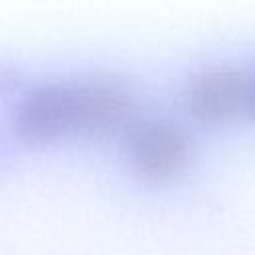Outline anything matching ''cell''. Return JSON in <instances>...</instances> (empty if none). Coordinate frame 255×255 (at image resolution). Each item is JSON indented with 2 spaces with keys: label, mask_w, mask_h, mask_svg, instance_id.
I'll list each match as a JSON object with an SVG mask.
<instances>
[{
  "label": "cell",
  "mask_w": 255,
  "mask_h": 255,
  "mask_svg": "<svg viewBox=\"0 0 255 255\" xmlns=\"http://www.w3.org/2000/svg\"><path fill=\"white\" fill-rule=\"evenodd\" d=\"M133 122L135 98L112 80L46 84L34 90L18 112V129L32 143L126 133Z\"/></svg>",
  "instance_id": "1"
},
{
  "label": "cell",
  "mask_w": 255,
  "mask_h": 255,
  "mask_svg": "<svg viewBox=\"0 0 255 255\" xmlns=\"http://www.w3.org/2000/svg\"><path fill=\"white\" fill-rule=\"evenodd\" d=\"M251 114L255 116V76H253V90H251Z\"/></svg>",
  "instance_id": "4"
},
{
  "label": "cell",
  "mask_w": 255,
  "mask_h": 255,
  "mask_svg": "<svg viewBox=\"0 0 255 255\" xmlns=\"http://www.w3.org/2000/svg\"><path fill=\"white\" fill-rule=\"evenodd\" d=\"M253 76L233 64H211L185 82L183 110L203 128H225L251 112Z\"/></svg>",
  "instance_id": "3"
},
{
  "label": "cell",
  "mask_w": 255,
  "mask_h": 255,
  "mask_svg": "<svg viewBox=\"0 0 255 255\" xmlns=\"http://www.w3.org/2000/svg\"><path fill=\"white\" fill-rule=\"evenodd\" d=\"M131 171L151 185H169L185 175L193 159L189 133L169 120H135L126 131Z\"/></svg>",
  "instance_id": "2"
}]
</instances>
